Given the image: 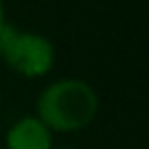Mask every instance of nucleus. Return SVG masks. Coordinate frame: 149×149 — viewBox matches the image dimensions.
I'll list each match as a JSON object with an SVG mask.
<instances>
[{
	"instance_id": "2",
	"label": "nucleus",
	"mask_w": 149,
	"mask_h": 149,
	"mask_svg": "<svg viewBox=\"0 0 149 149\" xmlns=\"http://www.w3.org/2000/svg\"><path fill=\"white\" fill-rule=\"evenodd\" d=\"M0 59L24 79H40L55 66V46L42 33L18 29Z\"/></svg>"
},
{
	"instance_id": "3",
	"label": "nucleus",
	"mask_w": 149,
	"mask_h": 149,
	"mask_svg": "<svg viewBox=\"0 0 149 149\" xmlns=\"http://www.w3.org/2000/svg\"><path fill=\"white\" fill-rule=\"evenodd\" d=\"M7 149H53V132L35 114L22 116L7 130Z\"/></svg>"
},
{
	"instance_id": "4",
	"label": "nucleus",
	"mask_w": 149,
	"mask_h": 149,
	"mask_svg": "<svg viewBox=\"0 0 149 149\" xmlns=\"http://www.w3.org/2000/svg\"><path fill=\"white\" fill-rule=\"evenodd\" d=\"M7 22V13H5V2L0 0V29H2V24Z\"/></svg>"
},
{
	"instance_id": "5",
	"label": "nucleus",
	"mask_w": 149,
	"mask_h": 149,
	"mask_svg": "<svg viewBox=\"0 0 149 149\" xmlns=\"http://www.w3.org/2000/svg\"><path fill=\"white\" fill-rule=\"evenodd\" d=\"M53 149H70V147H53Z\"/></svg>"
},
{
	"instance_id": "1",
	"label": "nucleus",
	"mask_w": 149,
	"mask_h": 149,
	"mask_svg": "<svg viewBox=\"0 0 149 149\" xmlns=\"http://www.w3.org/2000/svg\"><path fill=\"white\" fill-rule=\"evenodd\" d=\"M97 90L79 77H64L48 84L35 101V116L53 134L81 132L97 118Z\"/></svg>"
}]
</instances>
